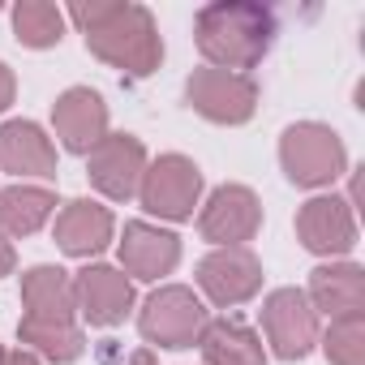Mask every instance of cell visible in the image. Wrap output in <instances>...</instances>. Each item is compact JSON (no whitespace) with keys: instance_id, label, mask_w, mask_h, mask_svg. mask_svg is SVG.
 Segmentation results:
<instances>
[{"instance_id":"cell-26","label":"cell","mask_w":365,"mask_h":365,"mask_svg":"<svg viewBox=\"0 0 365 365\" xmlns=\"http://www.w3.org/2000/svg\"><path fill=\"white\" fill-rule=\"evenodd\" d=\"M14 262H18V254H14V245L0 237V279H5L9 271H14Z\"/></svg>"},{"instance_id":"cell-20","label":"cell","mask_w":365,"mask_h":365,"mask_svg":"<svg viewBox=\"0 0 365 365\" xmlns=\"http://www.w3.org/2000/svg\"><path fill=\"white\" fill-rule=\"evenodd\" d=\"M56 211V194L39 185H9L0 190V237H31Z\"/></svg>"},{"instance_id":"cell-8","label":"cell","mask_w":365,"mask_h":365,"mask_svg":"<svg viewBox=\"0 0 365 365\" xmlns=\"http://www.w3.org/2000/svg\"><path fill=\"white\" fill-rule=\"evenodd\" d=\"M262 331L279 361H301L318 344V314L301 288H275L262 301Z\"/></svg>"},{"instance_id":"cell-6","label":"cell","mask_w":365,"mask_h":365,"mask_svg":"<svg viewBox=\"0 0 365 365\" xmlns=\"http://www.w3.org/2000/svg\"><path fill=\"white\" fill-rule=\"evenodd\" d=\"M185 99L198 116L215 125H245L258 108V86L250 73H228V69H194L185 82Z\"/></svg>"},{"instance_id":"cell-5","label":"cell","mask_w":365,"mask_h":365,"mask_svg":"<svg viewBox=\"0 0 365 365\" xmlns=\"http://www.w3.org/2000/svg\"><path fill=\"white\" fill-rule=\"evenodd\" d=\"M138 198L150 215L159 220H190L198 198H202V172L194 159L185 155H159L146 172H142V185H138Z\"/></svg>"},{"instance_id":"cell-14","label":"cell","mask_w":365,"mask_h":365,"mask_svg":"<svg viewBox=\"0 0 365 365\" xmlns=\"http://www.w3.org/2000/svg\"><path fill=\"white\" fill-rule=\"evenodd\" d=\"M120 262L133 279H159V275H172V267L180 262V241L155 224H125V237H120Z\"/></svg>"},{"instance_id":"cell-24","label":"cell","mask_w":365,"mask_h":365,"mask_svg":"<svg viewBox=\"0 0 365 365\" xmlns=\"http://www.w3.org/2000/svg\"><path fill=\"white\" fill-rule=\"evenodd\" d=\"M14 95H18V82H14V69L0 61V112H5L9 103H14Z\"/></svg>"},{"instance_id":"cell-27","label":"cell","mask_w":365,"mask_h":365,"mask_svg":"<svg viewBox=\"0 0 365 365\" xmlns=\"http://www.w3.org/2000/svg\"><path fill=\"white\" fill-rule=\"evenodd\" d=\"M125 365H159V361H155V356H150L146 348H138V352H133V356H129Z\"/></svg>"},{"instance_id":"cell-23","label":"cell","mask_w":365,"mask_h":365,"mask_svg":"<svg viewBox=\"0 0 365 365\" xmlns=\"http://www.w3.org/2000/svg\"><path fill=\"white\" fill-rule=\"evenodd\" d=\"M327 361L331 365H365V318L361 314H348V318H335L327 339Z\"/></svg>"},{"instance_id":"cell-18","label":"cell","mask_w":365,"mask_h":365,"mask_svg":"<svg viewBox=\"0 0 365 365\" xmlns=\"http://www.w3.org/2000/svg\"><path fill=\"white\" fill-rule=\"evenodd\" d=\"M22 305H26V318H39V322H73V279L69 271L61 267H31L22 275Z\"/></svg>"},{"instance_id":"cell-16","label":"cell","mask_w":365,"mask_h":365,"mask_svg":"<svg viewBox=\"0 0 365 365\" xmlns=\"http://www.w3.org/2000/svg\"><path fill=\"white\" fill-rule=\"evenodd\" d=\"M309 305L314 314H331L335 318H348V314H361L365 305V271L356 262H327L318 271H309Z\"/></svg>"},{"instance_id":"cell-10","label":"cell","mask_w":365,"mask_h":365,"mask_svg":"<svg viewBox=\"0 0 365 365\" xmlns=\"http://www.w3.org/2000/svg\"><path fill=\"white\" fill-rule=\"evenodd\" d=\"M297 237L309 254H322V258H344L352 245H356V220H352V207L335 194H322V198H309L301 211H297Z\"/></svg>"},{"instance_id":"cell-25","label":"cell","mask_w":365,"mask_h":365,"mask_svg":"<svg viewBox=\"0 0 365 365\" xmlns=\"http://www.w3.org/2000/svg\"><path fill=\"white\" fill-rule=\"evenodd\" d=\"M0 365H39V356L31 348H5L0 352Z\"/></svg>"},{"instance_id":"cell-3","label":"cell","mask_w":365,"mask_h":365,"mask_svg":"<svg viewBox=\"0 0 365 365\" xmlns=\"http://www.w3.org/2000/svg\"><path fill=\"white\" fill-rule=\"evenodd\" d=\"M279 163H284L292 185L322 190V185H331V180L344 176L348 150H344V142H339V133L331 125L301 120V125L284 129V138H279Z\"/></svg>"},{"instance_id":"cell-7","label":"cell","mask_w":365,"mask_h":365,"mask_svg":"<svg viewBox=\"0 0 365 365\" xmlns=\"http://www.w3.org/2000/svg\"><path fill=\"white\" fill-rule=\"evenodd\" d=\"M258 228H262V202L245 185H220L198 215V232L215 250H245V241H254Z\"/></svg>"},{"instance_id":"cell-1","label":"cell","mask_w":365,"mask_h":365,"mask_svg":"<svg viewBox=\"0 0 365 365\" xmlns=\"http://www.w3.org/2000/svg\"><path fill=\"white\" fill-rule=\"evenodd\" d=\"M69 18L82 26L86 48L112 65L125 69L129 78H146L163 61V39L155 31V18L146 5H125V0H91V5H73Z\"/></svg>"},{"instance_id":"cell-11","label":"cell","mask_w":365,"mask_h":365,"mask_svg":"<svg viewBox=\"0 0 365 365\" xmlns=\"http://www.w3.org/2000/svg\"><path fill=\"white\" fill-rule=\"evenodd\" d=\"M52 125H56V138L65 142V150L91 155L108 138V103L91 86H69L52 103Z\"/></svg>"},{"instance_id":"cell-22","label":"cell","mask_w":365,"mask_h":365,"mask_svg":"<svg viewBox=\"0 0 365 365\" xmlns=\"http://www.w3.org/2000/svg\"><path fill=\"white\" fill-rule=\"evenodd\" d=\"M14 35L26 48H56L65 35V14L48 0H22L14 9Z\"/></svg>"},{"instance_id":"cell-12","label":"cell","mask_w":365,"mask_h":365,"mask_svg":"<svg viewBox=\"0 0 365 365\" xmlns=\"http://www.w3.org/2000/svg\"><path fill=\"white\" fill-rule=\"evenodd\" d=\"M198 284L215 305H241L262 288V262L250 250H215L198 262Z\"/></svg>"},{"instance_id":"cell-13","label":"cell","mask_w":365,"mask_h":365,"mask_svg":"<svg viewBox=\"0 0 365 365\" xmlns=\"http://www.w3.org/2000/svg\"><path fill=\"white\" fill-rule=\"evenodd\" d=\"M73 301L91 327H116L133 309V284L116 267H86L73 279Z\"/></svg>"},{"instance_id":"cell-15","label":"cell","mask_w":365,"mask_h":365,"mask_svg":"<svg viewBox=\"0 0 365 365\" xmlns=\"http://www.w3.org/2000/svg\"><path fill=\"white\" fill-rule=\"evenodd\" d=\"M0 168L14 176H56V146L35 120L0 125Z\"/></svg>"},{"instance_id":"cell-9","label":"cell","mask_w":365,"mask_h":365,"mask_svg":"<svg viewBox=\"0 0 365 365\" xmlns=\"http://www.w3.org/2000/svg\"><path fill=\"white\" fill-rule=\"evenodd\" d=\"M142 172H146V146L133 133H108L95 150H91V185L99 194H108L112 202H129L142 185Z\"/></svg>"},{"instance_id":"cell-19","label":"cell","mask_w":365,"mask_h":365,"mask_svg":"<svg viewBox=\"0 0 365 365\" xmlns=\"http://www.w3.org/2000/svg\"><path fill=\"white\" fill-rule=\"evenodd\" d=\"M202 356L207 365H267V352H262V339L241 322V318H220V322H207L202 331Z\"/></svg>"},{"instance_id":"cell-4","label":"cell","mask_w":365,"mask_h":365,"mask_svg":"<svg viewBox=\"0 0 365 365\" xmlns=\"http://www.w3.org/2000/svg\"><path fill=\"white\" fill-rule=\"evenodd\" d=\"M207 305L194 297V288L185 284H168L159 292L146 297L142 314H138V327L150 344L159 348H194L207 331Z\"/></svg>"},{"instance_id":"cell-2","label":"cell","mask_w":365,"mask_h":365,"mask_svg":"<svg viewBox=\"0 0 365 365\" xmlns=\"http://www.w3.org/2000/svg\"><path fill=\"white\" fill-rule=\"evenodd\" d=\"M194 35L211 69L245 73L267 56L275 39V14L267 5H254V0H215V5L198 9Z\"/></svg>"},{"instance_id":"cell-17","label":"cell","mask_w":365,"mask_h":365,"mask_svg":"<svg viewBox=\"0 0 365 365\" xmlns=\"http://www.w3.org/2000/svg\"><path fill=\"white\" fill-rule=\"evenodd\" d=\"M108 241H112V211L108 207L78 198L56 215V245L69 258H91V254L108 250Z\"/></svg>"},{"instance_id":"cell-21","label":"cell","mask_w":365,"mask_h":365,"mask_svg":"<svg viewBox=\"0 0 365 365\" xmlns=\"http://www.w3.org/2000/svg\"><path fill=\"white\" fill-rule=\"evenodd\" d=\"M18 339L31 344L39 356H48V361H56V365L78 361L82 348H86V339H82V331H78L73 322H39V318H22V322H18Z\"/></svg>"}]
</instances>
